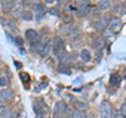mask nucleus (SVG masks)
<instances>
[{"label":"nucleus","mask_w":126,"mask_h":118,"mask_svg":"<svg viewBox=\"0 0 126 118\" xmlns=\"http://www.w3.org/2000/svg\"><path fill=\"white\" fill-rule=\"evenodd\" d=\"M40 55H48L49 54V52L52 50V39L50 38H44L43 40H39L37 43V49H35Z\"/></svg>","instance_id":"obj_1"},{"label":"nucleus","mask_w":126,"mask_h":118,"mask_svg":"<svg viewBox=\"0 0 126 118\" xmlns=\"http://www.w3.org/2000/svg\"><path fill=\"white\" fill-rule=\"evenodd\" d=\"M52 50L56 57L59 55V53L62 50H64V40L61 37H56L54 39H52Z\"/></svg>","instance_id":"obj_2"},{"label":"nucleus","mask_w":126,"mask_h":118,"mask_svg":"<svg viewBox=\"0 0 126 118\" xmlns=\"http://www.w3.org/2000/svg\"><path fill=\"white\" fill-rule=\"evenodd\" d=\"M24 37H25V39L30 43L32 45L37 44V43L40 40V33H39V31H37V30H34V29H28V30H25Z\"/></svg>","instance_id":"obj_3"},{"label":"nucleus","mask_w":126,"mask_h":118,"mask_svg":"<svg viewBox=\"0 0 126 118\" xmlns=\"http://www.w3.org/2000/svg\"><path fill=\"white\" fill-rule=\"evenodd\" d=\"M101 118H113V112H112V105L107 102L103 101L101 103Z\"/></svg>","instance_id":"obj_4"},{"label":"nucleus","mask_w":126,"mask_h":118,"mask_svg":"<svg viewBox=\"0 0 126 118\" xmlns=\"http://www.w3.org/2000/svg\"><path fill=\"white\" fill-rule=\"evenodd\" d=\"M34 13H35V18L37 20H40L46 14H47V8L43 3H37L34 6Z\"/></svg>","instance_id":"obj_5"},{"label":"nucleus","mask_w":126,"mask_h":118,"mask_svg":"<svg viewBox=\"0 0 126 118\" xmlns=\"http://www.w3.org/2000/svg\"><path fill=\"white\" fill-rule=\"evenodd\" d=\"M109 30L112 31V33H116V31H119V29L121 28V20L119 16H112L109 21Z\"/></svg>","instance_id":"obj_6"},{"label":"nucleus","mask_w":126,"mask_h":118,"mask_svg":"<svg viewBox=\"0 0 126 118\" xmlns=\"http://www.w3.org/2000/svg\"><path fill=\"white\" fill-rule=\"evenodd\" d=\"M23 12H24V6L22 3H16L13 5L12 10H10V15H12L13 18H20L23 15Z\"/></svg>","instance_id":"obj_7"},{"label":"nucleus","mask_w":126,"mask_h":118,"mask_svg":"<svg viewBox=\"0 0 126 118\" xmlns=\"http://www.w3.org/2000/svg\"><path fill=\"white\" fill-rule=\"evenodd\" d=\"M15 97V94L12 89L9 88H5V89H1L0 91V101L3 102H8V101H13Z\"/></svg>","instance_id":"obj_8"},{"label":"nucleus","mask_w":126,"mask_h":118,"mask_svg":"<svg viewBox=\"0 0 126 118\" xmlns=\"http://www.w3.org/2000/svg\"><path fill=\"white\" fill-rule=\"evenodd\" d=\"M109 21H110L109 16H101V18H98V21L94 24V29L100 30V31L106 30V28H107V25H109Z\"/></svg>","instance_id":"obj_9"},{"label":"nucleus","mask_w":126,"mask_h":118,"mask_svg":"<svg viewBox=\"0 0 126 118\" xmlns=\"http://www.w3.org/2000/svg\"><path fill=\"white\" fill-rule=\"evenodd\" d=\"M67 109V105L63 101H59L57 104H56V109H54V117L56 118H61L62 117V113L66 112Z\"/></svg>","instance_id":"obj_10"},{"label":"nucleus","mask_w":126,"mask_h":118,"mask_svg":"<svg viewBox=\"0 0 126 118\" xmlns=\"http://www.w3.org/2000/svg\"><path fill=\"white\" fill-rule=\"evenodd\" d=\"M93 48L96 50H102L105 48V39L102 37H96L93 39Z\"/></svg>","instance_id":"obj_11"},{"label":"nucleus","mask_w":126,"mask_h":118,"mask_svg":"<svg viewBox=\"0 0 126 118\" xmlns=\"http://www.w3.org/2000/svg\"><path fill=\"white\" fill-rule=\"evenodd\" d=\"M111 6L110 0H100L98 1V10L100 12H107Z\"/></svg>","instance_id":"obj_12"},{"label":"nucleus","mask_w":126,"mask_h":118,"mask_svg":"<svg viewBox=\"0 0 126 118\" xmlns=\"http://www.w3.org/2000/svg\"><path fill=\"white\" fill-rule=\"evenodd\" d=\"M121 76L120 74H111L110 77V84L113 85V87H119L120 83H121Z\"/></svg>","instance_id":"obj_13"},{"label":"nucleus","mask_w":126,"mask_h":118,"mask_svg":"<svg viewBox=\"0 0 126 118\" xmlns=\"http://www.w3.org/2000/svg\"><path fill=\"white\" fill-rule=\"evenodd\" d=\"M15 4V0H3V3H1V6H3V10L4 12H9L10 13V10H12L13 5Z\"/></svg>","instance_id":"obj_14"},{"label":"nucleus","mask_w":126,"mask_h":118,"mask_svg":"<svg viewBox=\"0 0 126 118\" xmlns=\"http://www.w3.org/2000/svg\"><path fill=\"white\" fill-rule=\"evenodd\" d=\"M90 12H91V8L87 6V5L78 6V9H77V14H78L79 16H86V15H88Z\"/></svg>","instance_id":"obj_15"},{"label":"nucleus","mask_w":126,"mask_h":118,"mask_svg":"<svg viewBox=\"0 0 126 118\" xmlns=\"http://www.w3.org/2000/svg\"><path fill=\"white\" fill-rule=\"evenodd\" d=\"M79 57H81V59L85 62V63H87V62H90L91 60V53H90V50L88 49H82L81 50V53H79Z\"/></svg>","instance_id":"obj_16"},{"label":"nucleus","mask_w":126,"mask_h":118,"mask_svg":"<svg viewBox=\"0 0 126 118\" xmlns=\"http://www.w3.org/2000/svg\"><path fill=\"white\" fill-rule=\"evenodd\" d=\"M115 12H116V13H119L120 15H124V14H126V4H125V3H121V4L115 5Z\"/></svg>","instance_id":"obj_17"},{"label":"nucleus","mask_w":126,"mask_h":118,"mask_svg":"<svg viewBox=\"0 0 126 118\" xmlns=\"http://www.w3.org/2000/svg\"><path fill=\"white\" fill-rule=\"evenodd\" d=\"M72 118H86V113L83 109H76L72 113Z\"/></svg>","instance_id":"obj_18"},{"label":"nucleus","mask_w":126,"mask_h":118,"mask_svg":"<svg viewBox=\"0 0 126 118\" xmlns=\"http://www.w3.org/2000/svg\"><path fill=\"white\" fill-rule=\"evenodd\" d=\"M33 107H34V112H35L37 118H43V108H40L39 105H37V103H34Z\"/></svg>","instance_id":"obj_19"},{"label":"nucleus","mask_w":126,"mask_h":118,"mask_svg":"<svg viewBox=\"0 0 126 118\" xmlns=\"http://www.w3.org/2000/svg\"><path fill=\"white\" fill-rule=\"evenodd\" d=\"M37 3L38 0H23V6H34Z\"/></svg>","instance_id":"obj_20"},{"label":"nucleus","mask_w":126,"mask_h":118,"mask_svg":"<svg viewBox=\"0 0 126 118\" xmlns=\"http://www.w3.org/2000/svg\"><path fill=\"white\" fill-rule=\"evenodd\" d=\"M12 117V113H10V111L8 108H5L1 113H0V118H10Z\"/></svg>","instance_id":"obj_21"},{"label":"nucleus","mask_w":126,"mask_h":118,"mask_svg":"<svg viewBox=\"0 0 126 118\" xmlns=\"http://www.w3.org/2000/svg\"><path fill=\"white\" fill-rule=\"evenodd\" d=\"M22 16H23L25 20H32V18H33V14H32V12H27V10H24Z\"/></svg>","instance_id":"obj_22"},{"label":"nucleus","mask_w":126,"mask_h":118,"mask_svg":"<svg viewBox=\"0 0 126 118\" xmlns=\"http://www.w3.org/2000/svg\"><path fill=\"white\" fill-rule=\"evenodd\" d=\"M14 41H15V44H16V45H19L20 48H22V47H23V44H24V41H23V39L20 38V37H15Z\"/></svg>","instance_id":"obj_23"},{"label":"nucleus","mask_w":126,"mask_h":118,"mask_svg":"<svg viewBox=\"0 0 126 118\" xmlns=\"http://www.w3.org/2000/svg\"><path fill=\"white\" fill-rule=\"evenodd\" d=\"M6 84H8V79H6L5 77H0V87L4 88Z\"/></svg>","instance_id":"obj_24"},{"label":"nucleus","mask_w":126,"mask_h":118,"mask_svg":"<svg viewBox=\"0 0 126 118\" xmlns=\"http://www.w3.org/2000/svg\"><path fill=\"white\" fill-rule=\"evenodd\" d=\"M92 15H93L94 18H100V10H98V8H94V9H93Z\"/></svg>","instance_id":"obj_25"},{"label":"nucleus","mask_w":126,"mask_h":118,"mask_svg":"<svg viewBox=\"0 0 126 118\" xmlns=\"http://www.w3.org/2000/svg\"><path fill=\"white\" fill-rule=\"evenodd\" d=\"M49 14H53V15H59V10H58V8H56V9H50V10H49Z\"/></svg>","instance_id":"obj_26"},{"label":"nucleus","mask_w":126,"mask_h":118,"mask_svg":"<svg viewBox=\"0 0 126 118\" xmlns=\"http://www.w3.org/2000/svg\"><path fill=\"white\" fill-rule=\"evenodd\" d=\"M20 77L23 78V80H24V82H27V79L29 80V76H28L27 73H22V74H20Z\"/></svg>","instance_id":"obj_27"},{"label":"nucleus","mask_w":126,"mask_h":118,"mask_svg":"<svg viewBox=\"0 0 126 118\" xmlns=\"http://www.w3.org/2000/svg\"><path fill=\"white\" fill-rule=\"evenodd\" d=\"M117 118H125V117L122 116V112H121V111H120V112L117 113Z\"/></svg>","instance_id":"obj_28"},{"label":"nucleus","mask_w":126,"mask_h":118,"mask_svg":"<svg viewBox=\"0 0 126 118\" xmlns=\"http://www.w3.org/2000/svg\"><path fill=\"white\" fill-rule=\"evenodd\" d=\"M53 1H56V0H46V3H48V4H50V3H53Z\"/></svg>","instance_id":"obj_29"},{"label":"nucleus","mask_w":126,"mask_h":118,"mask_svg":"<svg viewBox=\"0 0 126 118\" xmlns=\"http://www.w3.org/2000/svg\"><path fill=\"white\" fill-rule=\"evenodd\" d=\"M120 1H121V3H126V0H120Z\"/></svg>","instance_id":"obj_30"},{"label":"nucleus","mask_w":126,"mask_h":118,"mask_svg":"<svg viewBox=\"0 0 126 118\" xmlns=\"http://www.w3.org/2000/svg\"><path fill=\"white\" fill-rule=\"evenodd\" d=\"M124 78H125V79H126V70H125V77H124Z\"/></svg>","instance_id":"obj_31"},{"label":"nucleus","mask_w":126,"mask_h":118,"mask_svg":"<svg viewBox=\"0 0 126 118\" xmlns=\"http://www.w3.org/2000/svg\"><path fill=\"white\" fill-rule=\"evenodd\" d=\"M83 1H88V0H83Z\"/></svg>","instance_id":"obj_32"},{"label":"nucleus","mask_w":126,"mask_h":118,"mask_svg":"<svg viewBox=\"0 0 126 118\" xmlns=\"http://www.w3.org/2000/svg\"><path fill=\"white\" fill-rule=\"evenodd\" d=\"M125 104H126V98H125Z\"/></svg>","instance_id":"obj_33"}]
</instances>
